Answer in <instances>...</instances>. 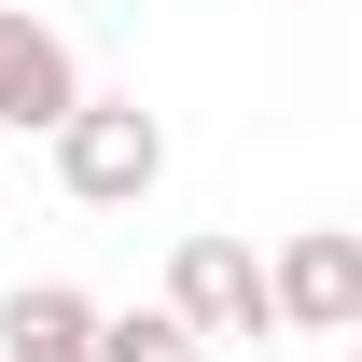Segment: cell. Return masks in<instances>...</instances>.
<instances>
[{"instance_id": "obj_5", "label": "cell", "mask_w": 362, "mask_h": 362, "mask_svg": "<svg viewBox=\"0 0 362 362\" xmlns=\"http://www.w3.org/2000/svg\"><path fill=\"white\" fill-rule=\"evenodd\" d=\"M0 362H98V293L28 279V293L0 307Z\"/></svg>"}, {"instance_id": "obj_2", "label": "cell", "mask_w": 362, "mask_h": 362, "mask_svg": "<svg viewBox=\"0 0 362 362\" xmlns=\"http://www.w3.org/2000/svg\"><path fill=\"white\" fill-rule=\"evenodd\" d=\"M168 320L195 334V349L279 334V307H265V251H251V237H181V251H168Z\"/></svg>"}, {"instance_id": "obj_4", "label": "cell", "mask_w": 362, "mask_h": 362, "mask_svg": "<svg viewBox=\"0 0 362 362\" xmlns=\"http://www.w3.org/2000/svg\"><path fill=\"white\" fill-rule=\"evenodd\" d=\"M84 98V70H70V42H56L28 0H0V126H28V139H56V112Z\"/></svg>"}, {"instance_id": "obj_6", "label": "cell", "mask_w": 362, "mask_h": 362, "mask_svg": "<svg viewBox=\"0 0 362 362\" xmlns=\"http://www.w3.org/2000/svg\"><path fill=\"white\" fill-rule=\"evenodd\" d=\"M98 362H209V349H195L168 320V293H153V307H98Z\"/></svg>"}, {"instance_id": "obj_7", "label": "cell", "mask_w": 362, "mask_h": 362, "mask_svg": "<svg viewBox=\"0 0 362 362\" xmlns=\"http://www.w3.org/2000/svg\"><path fill=\"white\" fill-rule=\"evenodd\" d=\"M334 362H349V349H334Z\"/></svg>"}, {"instance_id": "obj_1", "label": "cell", "mask_w": 362, "mask_h": 362, "mask_svg": "<svg viewBox=\"0 0 362 362\" xmlns=\"http://www.w3.org/2000/svg\"><path fill=\"white\" fill-rule=\"evenodd\" d=\"M56 181H70L84 209H139V195L168 181V126H153L139 98H70V112H56Z\"/></svg>"}, {"instance_id": "obj_3", "label": "cell", "mask_w": 362, "mask_h": 362, "mask_svg": "<svg viewBox=\"0 0 362 362\" xmlns=\"http://www.w3.org/2000/svg\"><path fill=\"white\" fill-rule=\"evenodd\" d=\"M265 307H279V334H349L362 320V237L349 223H307L265 265Z\"/></svg>"}]
</instances>
